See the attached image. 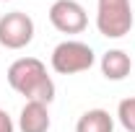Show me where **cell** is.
<instances>
[{
    "label": "cell",
    "instance_id": "6da1fadb",
    "mask_svg": "<svg viewBox=\"0 0 135 132\" xmlns=\"http://www.w3.org/2000/svg\"><path fill=\"white\" fill-rule=\"evenodd\" d=\"M8 85L26 101H42L50 106L55 99V83L47 75V67L36 57H21L8 67Z\"/></svg>",
    "mask_w": 135,
    "mask_h": 132
},
{
    "label": "cell",
    "instance_id": "7a4b0ae2",
    "mask_svg": "<svg viewBox=\"0 0 135 132\" xmlns=\"http://www.w3.org/2000/svg\"><path fill=\"white\" fill-rule=\"evenodd\" d=\"M135 23L130 0H96V29L107 39L127 36Z\"/></svg>",
    "mask_w": 135,
    "mask_h": 132
},
{
    "label": "cell",
    "instance_id": "3957f363",
    "mask_svg": "<svg viewBox=\"0 0 135 132\" xmlns=\"http://www.w3.org/2000/svg\"><path fill=\"white\" fill-rule=\"evenodd\" d=\"M96 62L94 49L78 42V39H65L52 49V70L60 75H75V73H86L91 70V65Z\"/></svg>",
    "mask_w": 135,
    "mask_h": 132
},
{
    "label": "cell",
    "instance_id": "277c9868",
    "mask_svg": "<svg viewBox=\"0 0 135 132\" xmlns=\"http://www.w3.org/2000/svg\"><path fill=\"white\" fill-rule=\"evenodd\" d=\"M34 39V21L23 11H11L0 18V47L23 49Z\"/></svg>",
    "mask_w": 135,
    "mask_h": 132
},
{
    "label": "cell",
    "instance_id": "5b68a950",
    "mask_svg": "<svg viewBox=\"0 0 135 132\" xmlns=\"http://www.w3.org/2000/svg\"><path fill=\"white\" fill-rule=\"evenodd\" d=\"M50 23L60 34H83L88 16L78 0H55L50 5Z\"/></svg>",
    "mask_w": 135,
    "mask_h": 132
},
{
    "label": "cell",
    "instance_id": "8992f818",
    "mask_svg": "<svg viewBox=\"0 0 135 132\" xmlns=\"http://www.w3.org/2000/svg\"><path fill=\"white\" fill-rule=\"evenodd\" d=\"M52 124L50 109L42 101H26L18 114V130L21 132H47Z\"/></svg>",
    "mask_w": 135,
    "mask_h": 132
},
{
    "label": "cell",
    "instance_id": "52a82bcc",
    "mask_svg": "<svg viewBox=\"0 0 135 132\" xmlns=\"http://www.w3.org/2000/svg\"><path fill=\"white\" fill-rule=\"evenodd\" d=\"M133 70L130 54L122 49H107L101 54V75L107 80H125Z\"/></svg>",
    "mask_w": 135,
    "mask_h": 132
},
{
    "label": "cell",
    "instance_id": "ba28073f",
    "mask_svg": "<svg viewBox=\"0 0 135 132\" xmlns=\"http://www.w3.org/2000/svg\"><path fill=\"white\" fill-rule=\"evenodd\" d=\"M75 132H114V116L107 109H88L81 114Z\"/></svg>",
    "mask_w": 135,
    "mask_h": 132
},
{
    "label": "cell",
    "instance_id": "9c48e42d",
    "mask_svg": "<svg viewBox=\"0 0 135 132\" xmlns=\"http://www.w3.org/2000/svg\"><path fill=\"white\" fill-rule=\"evenodd\" d=\"M117 119L127 132H135V96L122 99L117 106Z\"/></svg>",
    "mask_w": 135,
    "mask_h": 132
},
{
    "label": "cell",
    "instance_id": "30bf717a",
    "mask_svg": "<svg viewBox=\"0 0 135 132\" xmlns=\"http://www.w3.org/2000/svg\"><path fill=\"white\" fill-rule=\"evenodd\" d=\"M0 132H16V124L5 109H0Z\"/></svg>",
    "mask_w": 135,
    "mask_h": 132
},
{
    "label": "cell",
    "instance_id": "8fae6325",
    "mask_svg": "<svg viewBox=\"0 0 135 132\" xmlns=\"http://www.w3.org/2000/svg\"><path fill=\"white\" fill-rule=\"evenodd\" d=\"M0 3H5V0H0Z\"/></svg>",
    "mask_w": 135,
    "mask_h": 132
},
{
    "label": "cell",
    "instance_id": "7c38bea8",
    "mask_svg": "<svg viewBox=\"0 0 135 132\" xmlns=\"http://www.w3.org/2000/svg\"><path fill=\"white\" fill-rule=\"evenodd\" d=\"M133 65H135V62H133Z\"/></svg>",
    "mask_w": 135,
    "mask_h": 132
}]
</instances>
